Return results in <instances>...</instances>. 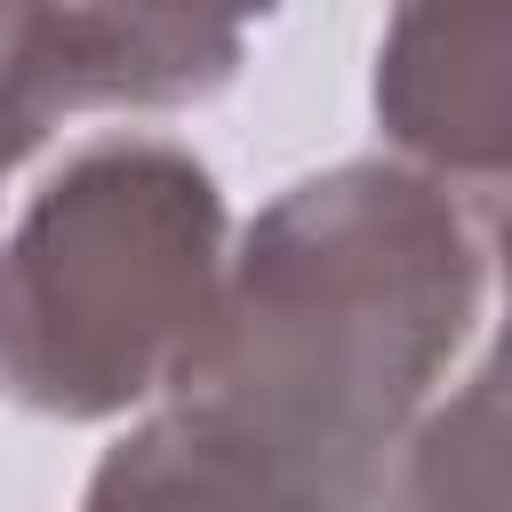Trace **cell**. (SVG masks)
Segmentation results:
<instances>
[{
	"label": "cell",
	"mask_w": 512,
	"mask_h": 512,
	"mask_svg": "<svg viewBox=\"0 0 512 512\" xmlns=\"http://www.w3.org/2000/svg\"><path fill=\"white\" fill-rule=\"evenodd\" d=\"M272 0H0V160L56 104L200 96L232 72V16Z\"/></svg>",
	"instance_id": "cell-1"
}]
</instances>
